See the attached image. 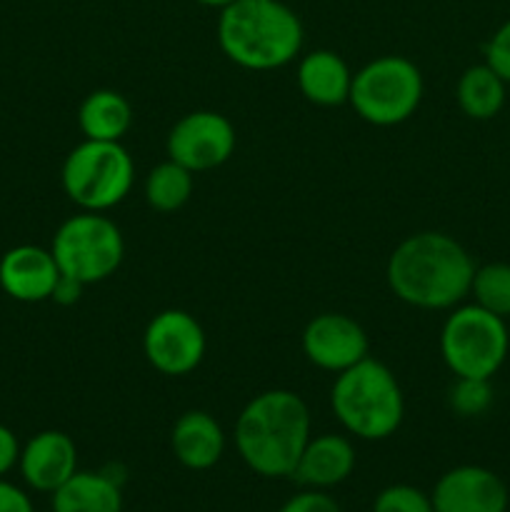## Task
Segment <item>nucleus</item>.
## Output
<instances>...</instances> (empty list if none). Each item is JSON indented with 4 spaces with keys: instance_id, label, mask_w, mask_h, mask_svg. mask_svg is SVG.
Wrapping results in <instances>:
<instances>
[{
    "instance_id": "412c9836",
    "label": "nucleus",
    "mask_w": 510,
    "mask_h": 512,
    "mask_svg": "<svg viewBox=\"0 0 510 512\" xmlns=\"http://www.w3.org/2000/svg\"><path fill=\"white\" fill-rule=\"evenodd\" d=\"M195 173L183 168L175 160L155 165L145 178V200L158 213H175L190 200L195 188Z\"/></svg>"
},
{
    "instance_id": "1a4fd4ad",
    "label": "nucleus",
    "mask_w": 510,
    "mask_h": 512,
    "mask_svg": "<svg viewBox=\"0 0 510 512\" xmlns=\"http://www.w3.org/2000/svg\"><path fill=\"white\" fill-rule=\"evenodd\" d=\"M205 330L190 313L178 308L163 310L148 323L143 335V353L158 373L188 375L205 358Z\"/></svg>"
},
{
    "instance_id": "7ed1b4c3",
    "label": "nucleus",
    "mask_w": 510,
    "mask_h": 512,
    "mask_svg": "<svg viewBox=\"0 0 510 512\" xmlns=\"http://www.w3.org/2000/svg\"><path fill=\"white\" fill-rule=\"evenodd\" d=\"M220 50L245 70H275L303 48V23L280 0H235L220 10Z\"/></svg>"
},
{
    "instance_id": "f03ea898",
    "label": "nucleus",
    "mask_w": 510,
    "mask_h": 512,
    "mask_svg": "<svg viewBox=\"0 0 510 512\" xmlns=\"http://www.w3.org/2000/svg\"><path fill=\"white\" fill-rule=\"evenodd\" d=\"M310 440V410L293 390L255 395L235 420V448L260 478H290Z\"/></svg>"
},
{
    "instance_id": "dca6fc26",
    "label": "nucleus",
    "mask_w": 510,
    "mask_h": 512,
    "mask_svg": "<svg viewBox=\"0 0 510 512\" xmlns=\"http://www.w3.org/2000/svg\"><path fill=\"white\" fill-rule=\"evenodd\" d=\"M170 448L183 468L200 473L220 463L225 453V433L210 413L188 410L173 423Z\"/></svg>"
},
{
    "instance_id": "9b49d317",
    "label": "nucleus",
    "mask_w": 510,
    "mask_h": 512,
    "mask_svg": "<svg viewBox=\"0 0 510 512\" xmlns=\"http://www.w3.org/2000/svg\"><path fill=\"white\" fill-rule=\"evenodd\" d=\"M303 353L315 368L338 375L368 358V335L350 315L320 313L305 325Z\"/></svg>"
},
{
    "instance_id": "4468645a",
    "label": "nucleus",
    "mask_w": 510,
    "mask_h": 512,
    "mask_svg": "<svg viewBox=\"0 0 510 512\" xmlns=\"http://www.w3.org/2000/svg\"><path fill=\"white\" fill-rule=\"evenodd\" d=\"M60 278L53 253L38 245H15L0 258V288L20 303H43Z\"/></svg>"
},
{
    "instance_id": "c85d7f7f",
    "label": "nucleus",
    "mask_w": 510,
    "mask_h": 512,
    "mask_svg": "<svg viewBox=\"0 0 510 512\" xmlns=\"http://www.w3.org/2000/svg\"><path fill=\"white\" fill-rule=\"evenodd\" d=\"M83 288H85V285L80 283V280H75V278H70V275L60 273V278H58V283H55L50 300H55L58 305H75L80 300V295H83Z\"/></svg>"
},
{
    "instance_id": "5701e85b",
    "label": "nucleus",
    "mask_w": 510,
    "mask_h": 512,
    "mask_svg": "<svg viewBox=\"0 0 510 512\" xmlns=\"http://www.w3.org/2000/svg\"><path fill=\"white\" fill-rule=\"evenodd\" d=\"M448 400L460 418H478L493 405V388L485 378H455Z\"/></svg>"
},
{
    "instance_id": "bb28decb",
    "label": "nucleus",
    "mask_w": 510,
    "mask_h": 512,
    "mask_svg": "<svg viewBox=\"0 0 510 512\" xmlns=\"http://www.w3.org/2000/svg\"><path fill=\"white\" fill-rule=\"evenodd\" d=\"M0 512H35L33 503L18 485L0 478Z\"/></svg>"
},
{
    "instance_id": "0eeeda50",
    "label": "nucleus",
    "mask_w": 510,
    "mask_h": 512,
    "mask_svg": "<svg viewBox=\"0 0 510 512\" xmlns=\"http://www.w3.org/2000/svg\"><path fill=\"white\" fill-rule=\"evenodd\" d=\"M510 335L503 318L480 305H460L440 330V355L455 378L490 380L508 358Z\"/></svg>"
},
{
    "instance_id": "9d476101",
    "label": "nucleus",
    "mask_w": 510,
    "mask_h": 512,
    "mask_svg": "<svg viewBox=\"0 0 510 512\" xmlns=\"http://www.w3.org/2000/svg\"><path fill=\"white\" fill-rule=\"evenodd\" d=\"M168 158L190 173L220 168L235 153V128L215 110H193L183 115L168 133Z\"/></svg>"
},
{
    "instance_id": "4be33fe9",
    "label": "nucleus",
    "mask_w": 510,
    "mask_h": 512,
    "mask_svg": "<svg viewBox=\"0 0 510 512\" xmlns=\"http://www.w3.org/2000/svg\"><path fill=\"white\" fill-rule=\"evenodd\" d=\"M470 295L475 305L498 318H510V263H488L475 268Z\"/></svg>"
},
{
    "instance_id": "c756f323",
    "label": "nucleus",
    "mask_w": 510,
    "mask_h": 512,
    "mask_svg": "<svg viewBox=\"0 0 510 512\" xmlns=\"http://www.w3.org/2000/svg\"><path fill=\"white\" fill-rule=\"evenodd\" d=\"M195 3H200V5H208V8H228L230 3H235V0H195Z\"/></svg>"
},
{
    "instance_id": "aec40b11",
    "label": "nucleus",
    "mask_w": 510,
    "mask_h": 512,
    "mask_svg": "<svg viewBox=\"0 0 510 512\" xmlns=\"http://www.w3.org/2000/svg\"><path fill=\"white\" fill-rule=\"evenodd\" d=\"M460 110L473 120H490L505 105V80L488 63L470 65L455 88Z\"/></svg>"
},
{
    "instance_id": "393cba45",
    "label": "nucleus",
    "mask_w": 510,
    "mask_h": 512,
    "mask_svg": "<svg viewBox=\"0 0 510 512\" xmlns=\"http://www.w3.org/2000/svg\"><path fill=\"white\" fill-rule=\"evenodd\" d=\"M485 63L510 85V20H505L485 45Z\"/></svg>"
},
{
    "instance_id": "6e6552de",
    "label": "nucleus",
    "mask_w": 510,
    "mask_h": 512,
    "mask_svg": "<svg viewBox=\"0 0 510 512\" xmlns=\"http://www.w3.org/2000/svg\"><path fill=\"white\" fill-rule=\"evenodd\" d=\"M58 270L83 285L100 283L115 275L125 255V240L118 225L103 213L83 210L65 220L50 245Z\"/></svg>"
},
{
    "instance_id": "f8f14e48",
    "label": "nucleus",
    "mask_w": 510,
    "mask_h": 512,
    "mask_svg": "<svg viewBox=\"0 0 510 512\" xmlns=\"http://www.w3.org/2000/svg\"><path fill=\"white\" fill-rule=\"evenodd\" d=\"M435 512H508V485L493 470L458 465L440 475L433 493Z\"/></svg>"
},
{
    "instance_id": "423d86ee",
    "label": "nucleus",
    "mask_w": 510,
    "mask_h": 512,
    "mask_svg": "<svg viewBox=\"0 0 510 512\" xmlns=\"http://www.w3.org/2000/svg\"><path fill=\"white\" fill-rule=\"evenodd\" d=\"M423 100V75L403 55H380L353 75L348 103L370 125L405 123Z\"/></svg>"
},
{
    "instance_id": "2eb2a0df",
    "label": "nucleus",
    "mask_w": 510,
    "mask_h": 512,
    "mask_svg": "<svg viewBox=\"0 0 510 512\" xmlns=\"http://www.w3.org/2000/svg\"><path fill=\"white\" fill-rule=\"evenodd\" d=\"M355 470V448L345 435L325 433L313 438L303 448L298 465L290 478L310 490H330L345 483Z\"/></svg>"
},
{
    "instance_id": "f3484780",
    "label": "nucleus",
    "mask_w": 510,
    "mask_h": 512,
    "mask_svg": "<svg viewBox=\"0 0 510 512\" xmlns=\"http://www.w3.org/2000/svg\"><path fill=\"white\" fill-rule=\"evenodd\" d=\"M353 73L333 50H313L298 65V88L305 100L323 108L348 103Z\"/></svg>"
},
{
    "instance_id": "a211bd4d",
    "label": "nucleus",
    "mask_w": 510,
    "mask_h": 512,
    "mask_svg": "<svg viewBox=\"0 0 510 512\" xmlns=\"http://www.w3.org/2000/svg\"><path fill=\"white\" fill-rule=\"evenodd\" d=\"M53 512H123L120 483L103 470H78L53 493Z\"/></svg>"
},
{
    "instance_id": "b1692460",
    "label": "nucleus",
    "mask_w": 510,
    "mask_h": 512,
    "mask_svg": "<svg viewBox=\"0 0 510 512\" xmlns=\"http://www.w3.org/2000/svg\"><path fill=\"white\" fill-rule=\"evenodd\" d=\"M373 512H435L433 500L415 485L395 483L380 490L373 500Z\"/></svg>"
},
{
    "instance_id": "f257e3e1",
    "label": "nucleus",
    "mask_w": 510,
    "mask_h": 512,
    "mask_svg": "<svg viewBox=\"0 0 510 512\" xmlns=\"http://www.w3.org/2000/svg\"><path fill=\"white\" fill-rule=\"evenodd\" d=\"M475 263L455 238L435 230L405 238L390 253L385 278L398 300L420 310L455 308L470 295Z\"/></svg>"
},
{
    "instance_id": "39448f33",
    "label": "nucleus",
    "mask_w": 510,
    "mask_h": 512,
    "mask_svg": "<svg viewBox=\"0 0 510 512\" xmlns=\"http://www.w3.org/2000/svg\"><path fill=\"white\" fill-rule=\"evenodd\" d=\"M60 180L65 195L80 210L105 213L130 193L135 165L120 140H83L65 158Z\"/></svg>"
},
{
    "instance_id": "20e7f679",
    "label": "nucleus",
    "mask_w": 510,
    "mask_h": 512,
    "mask_svg": "<svg viewBox=\"0 0 510 512\" xmlns=\"http://www.w3.org/2000/svg\"><path fill=\"white\" fill-rule=\"evenodd\" d=\"M330 408L355 438L385 440L403 423L405 398L393 370L368 355L338 373L330 390Z\"/></svg>"
},
{
    "instance_id": "a878e982",
    "label": "nucleus",
    "mask_w": 510,
    "mask_h": 512,
    "mask_svg": "<svg viewBox=\"0 0 510 512\" xmlns=\"http://www.w3.org/2000/svg\"><path fill=\"white\" fill-rule=\"evenodd\" d=\"M278 512H340V505L325 490L305 488L303 493L285 500V505Z\"/></svg>"
},
{
    "instance_id": "cd10ccee",
    "label": "nucleus",
    "mask_w": 510,
    "mask_h": 512,
    "mask_svg": "<svg viewBox=\"0 0 510 512\" xmlns=\"http://www.w3.org/2000/svg\"><path fill=\"white\" fill-rule=\"evenodd\" d=\"M18 460H20L18 438H15L13 430L0 425V478H3L5 473H10V470L18 465Z\"/></svg>"
},
{
    "instance_id": "ddd939ff",
    "label": "nucleus",
    "mask_w": 510,
    "mask_h": 512,
    "mask_svg": "<svg viewBox=\"0 0 510 512\" xmlns=\"http://www.w3.org/2000/svg\"><path fill=\"white\" fill-rule=\"evenodd\" d=\"M20 475L38 493L53 495L60 485L78 473V448L60 430H43L20 448Z\"/></svg>"
},
{
    "instance_id": "6ab92c4d",
    "label": "nucleus",
    "mask_w": 510,
    "mask_h": 512,
    "mask_svg": "<svg viewBox=\"0 0 510 512\" xmlns=\"http://www.w3.org/2000/svg\"><path fill=\"white\" fill-rule=\"evenodd\" d=\"M133 123V108L118 90H93L80 103L78 125L85 140H123Z\"/></svg>"
}]
</instances>
